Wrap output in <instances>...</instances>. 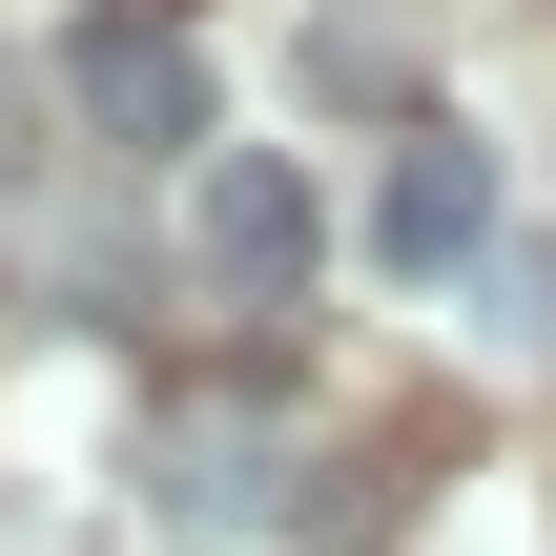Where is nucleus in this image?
Masks as SVG:
<instances>
[{"instance_id":"obj_1","label":"nucleus","mask_w":556,"mask_h":556,"mask_svg":"<svg viewBox=\"0 0 556 556\" xmlns=\"http://www.w3.org/2000/svg\"><path fill=\"white\" fill-rule=\"evenodd\" d=\"M186 268H206V289H309V268H330L309 165H289V144H206V165H186Z\"/></svg>"},{"instance_id":"obj_2","label":"nucleus","mask_w":556,"mask_h":556,"mask_svg":"<svg viewBox=\"0 0 556 556\" xmlns=\"http://www.w3.org/2000/svg\"><path fill=\"white\" fill-rule=\"evenodd\" d=\"M83 124L206 165V41H186V21H103V41H83Z\"/></svg>"},{"instance_id":"obj_3","label":"nucleus","mask_w":556,"mask_h":556,"mask_svg":"<svg viewBox=\"0 0 556 556\" xmlns=\"http://www.w3.org/2000/svg\"><path fill=\"white\" fill-rule=\"evenodd\" d=\"M371 248H392L413 289H475V268H495V165H475V144H413L392 206H371Z\"/></svg>"},{"instance_id":"obj_4","label":"nucleus","mask_w":556,"mask_h":556,"mask_svg":"<svg viewBox=\"0 0 556 556\" xmlns=\"http://www.w3.org/2000/svg\"><path fill=\"white\" fill-rule=\"evenodd\" d=\"M248 495H268V433H248V413H165L144 516H165V536H248Z\"/></svg>"},{"instance_id":"obj_5","label":"nucleus","mask_w":556,"mask_h":556,"mask_svg":"<svg viewBox=\"0 0 556 556\" xmlns=\"http://www.w3.org/2000/svg\"><path fill=\"white\" fill-rule=\"evenodd\" d=\"M289 83H309V103H351V124H392V103H413V41H392V21H309V41H289Z\"/></svg>"},{"instance_id":"obj_6","label":"nucleus","mask_w":556,"mask_h":556,"mask_svg":"<svg viewBox=\"0 0 556 556\" xmlns=\"http://www.w3.org/2000/svg\"><path fill=\"white\" fill-rule=\"evenodd\" d=\"M495 351L556 371V248H495Z\"/></svg>"},{"instance_id":"obj_7","label":"nucleus","mask_w":556,"mask_h":556,"mask_svg":"<svg viewBox=\"0 0 556 556\" xmlns=\"http://www.w3.org/2000/svg\"><path fill=\"white\" fill-rule=\"evenodd\" d=\"M0 186H41V83L0 62Z\"/></svg>"}]
</instances>
